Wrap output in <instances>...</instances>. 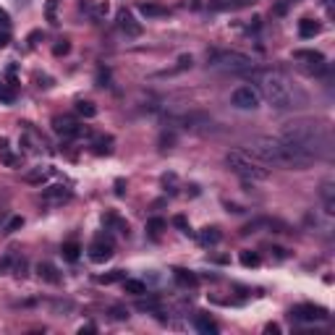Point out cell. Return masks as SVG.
<instances>
[{"label":"cell","mask_w":335,"mask_h":335,"mask_svg":"<svg viewBox=\"0 0 335 335\" xmlns=\"http://www.w3.org/2000/svg\"><path fill=\"white\" fill-rule=\"evenodd\" d=\"M37 273H39V278H44L48 283H60V275H58V270L50 262H39L37 264Z\"/></svg>","instance_id":"cell-16"},{"label":"cell","mask_w":335,"mask_h":335,"mask_svg":"<svg viewBox=\"0 0 335 335\" xmlns=\"http://www.w3.org/2000/svg\"><path fill=\"white\" fill-rule=\"evenodd\" d=\"M63 257L69 259V262H76L81 257V247L76 241H69V243H63Z\"/></svg>","instance_id":"cell-23"},{"label":"cell","mask_w":335,"mask_h":335,"mask_svg":"<svg viewBox=\"0 0 335 335\" xmlns=\"http://www.w3.org/2000/svg\"><path fill=\"white\" fill-rule=\"evenodd\" d=\"M92 13H95V18L107 16V13H110V3H107V0H102V3H97V6H95V11H92Z\"/></svg>","instance_id":"cell-32"},{"label":"cell","mask_w":335,"mask_h":335,"mask_svg":"<svg viewBox=\"0 0 335 335\" xmlns=\"http://www.w3.org/2000/svg\"><path fill=\"white\" fill-rule=\"evenodd\" d=\"M291 317L296 322H320V320H327V309L315 306V304H299L291 309Z\"/></svg>","instance_id":"cell-7"},{"label":"cell","mask_w":335,"mask_h":335,"mask_svg":"<svg viewBox=\"0 0 335 335\" xmlns=\"http://www.w3.org/2000/svg\"><path fill=\"white\" fill-rule=\"evenodd\" d=\"M50 175H53L50 168H32V170L24 173V181H27V184H44Z\"/></svg>","instance_id":"cell-13"},{"label":"cell","mask_w":335,"mask_h":335,"mask_svg":"<svg viewBox=\"0 0 335 335\" xmlns=\"http://www.w3.org/2000/svg\"><path fill=\"white\" fill-rule=\"evenodd\" d=\"M69 50H71V44H69V42L63 39L60 44H55V50H53V53H55V55H65V53H69Z\"/></svg>","instance_id":"cell-35"},{"label":"cell","mask_w":335,"mask_h":335,"mask_svg":"<svg viewBox=\"0 0 335 335\" xmlns=\"http://www.w3.org/2000/svg\"><path fill=\"white\" fill-rule=\"evenodd\" d=\"M102 222H105L107 228H116L118 233L128 236V222H126V220H121L118 215H105V217H102Z\"/></svg>","instance_id":"cell-19"},{"label":"cell","mask_w":335,"mask_h":335,"mask_svg":"<svg viewBox=\"0 0 335 335\" xmlns=\"http://www.w3.org/2000/svg\"><path fill=\"white\" fill-rule=\"evenodd\" d=\"M226 163H228V168H231L238 178H243V181H264V178L270 175V170L264 168V163L254 160L252 154H249V152H243V149H233V152H228Z\"/></svg>","instance_id":"cell-5"},{"label":"cell","mask_w":335,"mask_h":335,"mask_svg":"<svg viewBox=\"0 0 335 335\" xmlns=\"http://www.w3.org/2000/svg\"><path fill=\"white\" fill-rule=\"evenodd\" d=\"M126 275H123V270H113V273H110V275H100L97 280L100 283H116V280H123Z\"/></svg>","instance_id":"cell-31"},{"label":"cell","mask_w":335,"mask_h":335,"mask_svg":"<svg viewBox=\"0 0 335 335\" xmlns=\"http://www.w3.org/2000/svg\"><path fill=\"white\" fill-rule=\"evenodd\" d=\"M8 42H11V34H8V29H3L0 32V48H6Z\"/></svg>","instance_id":"cell-38"},{"label":"cell","mask_w":335,"mask_h":335,"mask_svg":"<svg viewBox=\"0 0 335 335\" xmlns=\"http://www.w3.org/2000/svg\"><path fill=\"white\" fill-rule=\"evenodd\" d=\"M194 327L199 330V332H205V335H215L217 332V325L207 317V315H196V320H194Z\"/></svg>","instance_id":"cell-18"},{"label":"cell","mask_w":335,"mask_h":335,"mask_svg":"<svg viewBox=\"0 0 335 335\" xmlns=\"http://www.w3.org/2000/svg\"><path fill=\"white\" fill-rule=\"evenodd\" d=\"M280 139L296 144L311 160H330L335 154V142H332L330 126L322 121H315V118H299V121L285 123L280 131Z\"/></svg>","instance_id":"cell-1"},{"label":"cell","mask_w":335,"mask_h":335,"mask_svg":"<svg viewBox=\"0 0 335 335\" xmlns=\"http://www.w3.org/2000/svg\"><path fill=\"white\" fill-rule=\"evenodd\" d=\"M320 196H322V202H325V212H327V215H332V212H335V186H332L330 181H325V184H322Z\"/></svg>","instance_id":"cell-12"},{"label":"cell","mask_w":335,"mask_h":335,"mask_svg":"<svg viewBox=\"0 0 335 335\" xmlns=\"http://www.w3.org/2000/svg\"><path fill=\"white\" fill-rule=\"evenodd\" d=\"M118 27H121V32L128 34V37H139V34H142V27L131 18L128 11H121V13H118Z\"/></svg>","instance_id":"cell-11"},{"label":"cell","mask_w":335,"mask_h":335,"mask_svg":"<svg viewBox=\"0 0 335 335\" xmlns=\"http://www.w3.org/2000/svg\"><path fill=\"white\" fill-rule=\"evenodd\" d=\"M58 3H60V0H48V8H44V16H48V21H50V24H58Z\"/></svg>","instance_id":"cell-29"},{"label":"cell","mask_w":335,"mask_h":335,"mask_svg":"<svg viewBox=\"0 0 335 335\" xmlns=\"http://www.w3.org/2000/svg\"><path fill=\"white\" fill-rule=\"evenodd\" d=\"M173 278H175L178 285H184V288H194V285H196V275H194L191 270H181V267H175Z\"/></svg>","instance_id":"cell-14"},{"label":"cell","mask_w":335,"mask_h":335,"mask_svg":"<svg viewBox=\"0 0 335 335\" xmlns=\"http://www.w3.org/2000/svg\"><path fill=\"white\" fill-rule=\"evenodd\" d=\"M107 79H110V74H107V71H100V76H97L100 86H107Z\"/></svg>","instance_id":"cell-39"},{"label":"cell","mask_w":335,"mask_h":335,"mask_svg":"<svg viewBox=\"0 0 335 335\" xmlns=\"http://www.w3.org/2000/svg\"><path fill=\"white\" fill-rule=\"evenodd\" d=\"M110 315H113L116 320H126V317H128V309H123V306H113V309H110Z\"/></svg>","instance_id":"cell-33"},{"label":"cell","mask_w":335,"mask_h":335,"mask_svg":"<svg viewBox=\"0 0 335 335\" xmlns=\"http://www.w3.org/2000/svg\"><path fill=\"white\" fill-rule=\"evenodd\" d=\"M0 27H3V29L11 27V16H8V11H3V8H0Z\"/></svg>","instance_id":"cell-36"},{"label":"cell","mask_w":335,"mask_h":335,"mask_svg":"<svg viewBox=\"0 0 335 335\" xmlns=\"http://www.w3.org/2000/svg\"><path fill=\"white\" fill-rule=\"evenodd\" d=\"M123 288H126V294H133V296L147 294V285L142 280H133V278H123Z\"/></svg>","instance_id":"cell-20"},{"label":"cell","mask_w":335,"mask_h":335,"mask_svg":"<svg viewBox=\"0 0 335 335\" xmlns=\"http://www.w3.org/2000/svg\"><path fill=\"white\" fill-rule=\"evenodd\" d=\"M0 160H3L6 165H11V168L18 165V158H13V154L8 152V142H0Z\"/></svg>","instance_id":"cell-26"},{"label":"cell","mask_w":335,"mask_h":335,"mask_svg":"<svg viewBox=\"0 0 335 335\" xmlns=\"http://www.w3.org/2000/svg\"><path fill=\"white\" fill-rule=\"evenodd\" d=\"M231 102H233L238 110H257L259 102H262V95H259V89H254V86H249V84H243V86L233 89Z\"/></svg>","instance_id":"cell-6"},{"label":"cell","mask_w":335,"mask_h":335,"mask_svg":"<svg viewBox=\"0 0 335 335\" xmlns=\"http://www.w3.org/2000/svg\"><path fill=\"white\" fill-rule=\"evenodd\" d=\"M247 3H249V0H233V6H236V8H241V6H247Z\"/></svg>","instance_id":"cell-40"},{"label":"cell","mask_w":335,"mask_h":335,"mask_svg":"<svg viewBox=\"0 0 335 335\" xmlns=\"http://www.w3.org/2000/svg\"><path fill=\"white\" fill-rule=\"evenodd\" d=\"M95 152L97 154H110V152H113V139H110V137H97L95 139Z\"/></svg>","instance_id":"cell-24"},{"label":"cell","mask_w":335,"mask_h":335,"mask_svg":"<svg viewBox=\"0 0 335 335\" xmlns=\"http://www.w3.org/2000/svg\"><path fill=\"white\" fill-rule=\"evenodd\" d=\"M21 226H24V220H21V217H13V220L8 222V228H6V231H8V233H13V231H16V228H21Z\"/></svg>","instance_id":"cell-37"},{"label":"cell","mask_w":335,"mask_h":335,"mask_svg":"<svg viewBox=\"0 0 335 335\" xmlns=\"http://www.w3.org/2000/svg\"><path fill=\"white\" fill-rule=\"evenodd\" d=\"M147 228H149L152 233H160V231H165V228H168V222H165L163 217H152V220L147 222Z\"/></svg>","instance_id":"cell-30"},{"label":"cell","mask_w":335,"mask_h":335,"mask_svg":"<svg viewBox=\"0 0 335 335\" xmlns=\"http://www.w3.org/2000/svg\"><path fill=\"white\" fill-rule=\"evenodd\" d=\"M16 100V89L13 86H6V84H0V102L3 105H11Z\"/></svg>","instance_id":"cell-27"},{"label":"cell","mask_w":335,"mask_h":335,"mask_svg":"<svg viewBox=\"0 0 335 335\" xmlns=\"http://www.w3.org/2000/svg\"><path fill=\"white\" fill-rule=\"evenodd\" d=\"M69 199H71V191L65 186H50L42 191V202H48V205H63Z\"/></svg>","instance_id":"cell-10"},{"label":"cell","mask_w":335,"mask_h":335,"mask_svg":"<svg viewBox=\"0 0 335 335\" xmlns=\"http://www.w3.org/2000/svg\"><path fill=\"white\" fill-rule=\"evenodd\" d=\"M259 84V95L270 102L275 110H294L306 105L304 89H299L291 79L280 71H249Z\"/></svg>","instance_id":"cell-3"},{"label":"cell","mask_w":335,"mask_h":335,"mask_svg":"<svg viewBox=\"0 0 335 335\" xmlns=\"http://www.w3.org/2000/svg\"><path fill=\"white\" fill-rule=\"evenodd\" d=\"M262 259H259V254L257 252H241V264L243 267H257Z\"/></svg>","instance_id":"cell-28"},{"label":"cell","mask_w":335,"mask_h":335,"mask_svg":"<svg viewBox=\"0 0 335 335\" xmlns=\"http://www.w3.org/2000/svg\"><path fill=\"white\" fill-rule=\"evenodd\" d=\"M207 65L217 71H228V74H249L254 71V60L247 53L238 50H212L207 55Z\"/></svg>","instance_id":"cell-4"},{"label":"cell","mask_w":335,"mask_h":335,"mask_svg":"<svg viewBox=\"0 0 335 335\" xmlns=\"http://www.w3.org/2000/svg\"><path fill=\"white\" fill-rule=\"evenodd\" d=\"M139 13L147 18H158V16H168V8L158 3H139Z\"/></svg>","instance_id":"cell-15"},{"label":"cell","mask_w":335,"mask_h":335,"mask_svg":"<svg viewBox=\"0 0 335 335\" xmlns=\"http://www.w3.org/2000/svg\"><path fill=\"white\" fill-rule=\"evenodd\" d=\"M173 226H178L184 233H189V222H186V217H181V215H175V217H173Z\"/></svg>","instance_id":"cell-34"},{"label":"cell","mask_w":335,"mask_h":335,"mask_svg":"<svg viewBox=\"0 0 335 335\" xmlns=\"http://www.w3.org/2000/svg\"><path fill=\"white\" fill-rule=\"evenodd\" d=\"M86 252H89V259H92V262L102 264V262H107L110 257H113V241L105 238V236H100V238H95L92 243H89Z\"/></svg>","instance_id":"cell-8"},{"label":"cell","mask_w":335,"mask_h":335,"mask_svg":"<svg viewBox=\"0 0 335 335\" xmlns=\"http://www.w3.org/2000/svg\"><path fill=\"white\" fill-rule=\"evenodd\" d=\"M76 110H79V116H84V118H95V116H97V107H95V102H89V100H81V102H76Z\"/></svg>","instance_id":"cell-25"},{"label":"cell","mask_w":335,"mask_h":335,"mask_svg":"<svg viewBox=\"0 0 335 335\" xmlns=\"http://www.w3.org/2000/svg\"><path fill=\"white\" fill-rule=\"evenodd\" d=\"M220 238H222V233L217 228H205L199 233V241H202L205 247H215V243H220Z\"/></svg>","instance_id":"cell-21"},{"label":"cell","mask_w":335,"mask_h":335,"mask_svg":"<svg viewBox=\"0 0 335 335\" xmlns=\"http://www.w3.org/2000/svg\"><path fill=\"white\" fill-rule=\"evenodd\" d=\"M137 309H139V311H149V315H163L158 299H139V301H137Z\"/></svg>","instance_id":"cell-22"},{"label":"cell","mask_w":335,"mask_h":335,"mask_svg":"<svg viewBox=\"0 0 335 335\" xmlns=\"http://www.w3.org/2000/svg\"><path fill=\"white\" fill-rule=\"evenodd\" d=\"M320 29H322V27L317 24V21H311V18H301V21H299V34H301L304 39L320 34Z\"/></svg>","instance_id":"cell-17"},{"label":"cell","mask_w":335,"mask_h":335,"mask_svg":"<svg viewBox=\"0 0 335 335\" xmlns=\"http://www.w3.org/2000/svg\"><path fill=\"white\" fill-rule=\"evenodd\" d=\"M243 152H249L254 160L264 165H278V168H291V170H304L315 163L306 152H301L296 144L285 142L280 137H254L243 144Z\"/></svg>","instance_id":"cell-2"},{"label":"cell","mask_w":335,"mask_h":335,"mask_svg":"<svg viewBox=\"0 0 335 335\" xmlns=\"http://www.w3.org/2000/svg\"><path fill=\"white\" fill-rule=\"evenodd\" d=\"M53 128H55V133H60V137H65V139H76V137H81V133H84V126H79L69 116H58L53 121Z\"/></svg>","instance_id":"cell-9"}]
</instances>
